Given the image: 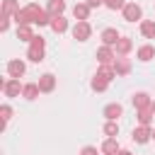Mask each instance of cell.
<instances>
[{"instance_id":"obj_1","label":"cell","mask_w":155,"mask_h":155,"mask_svg":"<svg viewBox=\"0 0 155 155\" xmlns=\"http://www.w3.org/2000/svg\"><path fill=\"white\" fill-rule=\"evenodd\" d=\"M15 22H17V27H22V24H39V27H44V24H51V15L44 7H39L36 2H29V5H24L15 15Z\"/></svg>"},{"instance_id":"obj_2","label":"cell","mask_w":155,"mask_h":155,"mask_svg":"<svg viewBox=\"0 0 155 155\" xmlns=\"http://www.w3.org/2000/svg\"><path fill=\"white\" fill-rule=\"evenodd\" d=\"M44 48H46V41H44V36H34V39L29 41L27 58H29L31 63H41V61H44Z\"/></svg>"},{"instance_id":"obj_3","label":"cell","mask_w":155,"mask_h":155,"mask_svg":"<svg viewBox=\"0 0 155 155\" xmlns=\"http://www.w3.org/2000/svg\"><path fill=\"white\" fill-rule=\"evenodd\" d=\"M97 61H99V65H114V61H116V53H114V48L102 44V46L97 48Z\"/></svg>"},{"instance_id":"obj_4","label":"cell","mask_w":155,"mask_h":155,"mask_svg":"<svg viewBox=\"0 0 155 155\" xmlns=\"http://www.w3.org/2000/svg\"><path fill=\"white\" fill-rule=\"evenodd\" d=\"M90 34H92L90 22H75V27H73V39H78V41H87Z\"/></svg>"},{"instance_id":"obj_5","label":"cell","mask_w":155,"mask_h":155,"mask_svg":"<svg viewBox=\"0 0 155 155\" xmlns=\"http://www.w3.org/2000/svg\"><path fill=\"white\" fill-rule=\"evenodd\" d=\"M24 70H27V65H24V61H19V58H12V61L7 63V75L15 78V80H19V78L24 75Z\"/></svg>"},{"instance_id":"obj_6","label":"cell","mask_w":155,"mask_h":155,"mask_svg":"<svg viewBox=\"0 0 155 155\" xmlns=\"http://www.w3.org/2000/svg\"><path fill=\"white\" fill-rule=\"evenodd\" d=\"M140 17H143L140 5H136V2H126V7H124V19H126V22H136V19H140Z\"/></svg>"},{"instance_id":"obj_7","label":"cell","mask_w":155,"mask_h":155,"mask_svg":"<svg viewBox=\"0 0 155 155\" xmlns=\"http://www.w3.org/2000/svg\"><path fill=\"white\" fill-rule=\"evenodd\" d=\"M131 138L143 145V143H148V140L153 138V128H150V126H138V128H133V136H131Z\"/></svg>"},{"instance_id":"obj_8","label":"cell","mask_w":155,"mask_h":155,"mask_svg":"<svg viewBox=\"0 0 155 155\" xmlns=\"http://www.w3.org/2000/svg\"><path fill=\"white\" fill-rule=\"evenodd\" d=\"M2 92H5V97H19V92H22L19 80H15V78L5 80V82H2Z\"/></svg>"},{"instance_id":"obj_9","label":"cell","mask_w":155,"mask_h":155,"mask_svg":"<svg viewBox=\"0 0 155 155\" xmlns=\"http://www.w3.org/2000/svg\"><path fill=\"white\" fill-rule=\"evenodd\" d=\"M131 102H133L136 111H138V109H148V107L153 104V99H150V94H148V92H136V94L131 97Z\"/></svg>"},{"instance_id":"obj_10","label":"cell","mask_w":155,"mask_h":155,"mask_svg":"<svg viewBox=\"0 0 155 155\" xmlns=\"http://www.w3.org/2000/svg\"><path fill=\"white\" fill-rule=\"evenodd\" d=\"M39 90H41V92H53V90H56V78H53L51 73H44V75L39 78Z\"/></svg>"},{"instance_id":"obj_11","label":"cell","mask_w":155,"mask_h":155,"mask_svg":"<svg viewBox=\"0 0 155 155\" xmlns=\"http://www.w3.org/2000/svg\"><path fill=\"white\" fill-rule=\"evenodd\" d=\"M90 10H92V7H90L87 2H78V5L73 7V15H75V19H78V22H87Z\"/></svg>"},{"instance_id":"obj_12","label":"cell","mask_w":155,"mask_h":155,"mask_svg":"<svg viewBox=\"0 0 155 155\" xmlns=\"http://www.w3.org/2000/svg\"><path fill=\"white\" fill-rule=\"evenodd\" d=\"M119 39H121V34H119L116 29H111V27L102 31V44H104V46H116Z\"/></svg>"},{"instance_id":"obj_13","label":"cell","mask_w":155,"mask_h":155,"mask_svg":"<svg viewBox=\"0 0 155 155\" xmlns=\"http://www.w3.org/2000/svg\"><path fill=\"white\" fill-rule=\"evenodd\" d=\"M138 126H150L153 124V116H155V111H153V104L148 107V109H138Z\"/></svg>"},{"instance_id":"obj_14","label":"cell","mask_w":155,"mask_h":155,"mask_svg":"<svg viewBox=\"0 0 155 155\" xmlns=\"http://www.w3.org/2000/svg\"><path fill=\"white\" fill-rule=\"evenodd\" d=\"M46 12H48L51 17H58V15H63V12H65V0H48V5H46Z\"/></svg>"},{"instance_id":"obj_15","label":"cell","mask_w":155,"mask_h":155,"mask_svg":"<svg viewBox=\"0 0 155 155\" xmlns=\"http://www.w3.org/2000/svg\"><path fill=\"white\" fill-rule=\"evenodd\" d=\"M56 34H63V31H68V19L63 17V15H58V17H51V24H48Z\"/></svg>"},{"instance_id":"obj_16","label":"cell","mask_w":155,"mask_h":155,"mask_svg":"<svg viewBox=\"0 0 155 155\" xmlns=\"http://www.w3.org/2000/svg\"><path fill=\"white\" fill-rule=\"evenodd\" d=\"M39 82H27V85H22V97L24 99H36L39 97Z\"/></svg>"},{"instance_id":"obj_17","label":"cell","mask_w":155,"mask_h":155,"mask_svg":"<svg viewBox=\"0 0 155 155\" xmlns=\"http://www.w3.org/2000/svg\"><path fill=\"white\" fill-rule=\"evenodd\" d=\"M121 114H124V107H121V104H107V107H104V116H107V121H116Z\"/></svg>"},{"instance_id":"obj_18","label":"cell","mask_w":155,"mask_h":155,"mask_svg":"<svg viewBox=\"0 0 155 155\" xmlns=\"http://www.w3.org/2000/svg\"><path fill=\"white\" fill-rule=\"evenodd\" d=\"M19 2L17 0H2V17H15L19 12Z\"/></svg>"},{"instance_id":"obj_19","label":"cell","mask_w":155,"mask_h":155,"mask_svg":"<svg viewBox=\"0 0 155 155\" xmlns=\"http://www.w3.org/2000/svg\"><path fill=\"white\" fill-rule=\"evenodd\" d=\"M114 70H116V75H128L131 73V63H128V58H116L114 61Z\"/></svg>"},{"instance_id":"obj_20","label":"cell","mask_w":155,"mask_h":155,"mask_svg":"<svg viewBox=\"0 0 155 155\" xmlns=\"http://www.w3.org/2000/svg\"><path fill=\"white\" fill-rule=\"evenodd\" d=\"M131 48H133V41H131L128 36H121V39L116 41V53H119V56H126Z\"/></svg>"},{"instance_id":"obj_21","label":"cell","mask_w":155,"mask_h":155,"mask_svg":"<svg viewBox=\"0 0 155 155\" xmlns=\"http://www.w3.org/2000/svg\"><path fill=\"white\" fill-rule=\"evenodd\" d=\"M153 58H155V48H153L150 44H145V46H140V48H138V61L148 63V61H153Z\"/></svg>"},{"instance_id":"obj_22","label":"cell","mask_w":155,"mask_h":155,"mask_svg":"<svg viewBox=\"0 0 155 155\" xmlns=\"http://www.w3.org/2000/svg\"><path fill=\"white\" fill-rule=\"evenodd\" d=\"M121 148H119V143H116V138H107L104 143H102V153L104 155H116Z\"/></svg>"},{"instance_id":"obj_23","label":"cell","mask_w":155,"mask_h":155,"mask_svg":"<svg viewBox=\"0 0 155 155\" xmlns=\"http://www.w3.org/2000/svg\"><path fill=\"white\" fill-rule=\"evenodd\" d=\"M17 39H19V41H31V39H34V31H31V27H29V24H22V27H17Z\"/></svg>"},{"instance_id":"obj_24","label":"cell","mask_w":155,"mask_h":155,"mask_svg":"<svg viewBox=\"0 0 155 155\" xmlns=\"http://www.w3.org/2000/svg\"><path fill=\"white\" fill-rule=\"evenodd\" d=\"M97 75H99V78H104L107 82H111V80L116 78V70H114V65H99Z\"/></svg>"},{"instance_id":"obj_25","label":"cell","mask_w":155,"mask_h":155,"mask_svg":"<svg viewBox=\"0 0 155 155\" xmlns=\"http://www.w3.org/2000/svg\"><path fill=\"white\" fill-rule=\"evenodd\" d=\"M140 34L145 39H155V22H150V19L140 22Z\"/></svg>"},{"instance_id":"obj_26","label":"cell","mask_w":155,"mask_h":155,"mask_svg":"<svg viewBox=\"0 0 155 155\" xmlns=\"http://www.w3.org/2000/svg\"><path fill=\"white\" fill-rule=\"evenodd\" d=\"M90 85H92V90H94V92H104V90H107V87H109V82H107V80H104V78H99V75H94V78H92V82H90Z\"/></svg>"},{"instance_id":"obj_27","label":"cell","mask_w":155,"mask_h":155,"mask_svg":"<svg viewBox=\"0 0 155 155\" xmlns=\"http://www.w3.org/2000/svg\"><path fill=\"white\" fill-rule=\"evenodd\" d=\"M104 133H107L109 138H116V136H119V124H116V121H107V124H104Z\"/></svg>"},{"instance_id":"obj_28","label":"cell","mask_w":155,"mask_h":155,"mask_svg":"<svg viewBox=\"0 0 155 155\" xmlns=\"http://www.w3.org/2000/svg\"><path fill=\"white\" fill-rule=\"evenodd\" d=\"M0 116H2V124H7V121L12 119V107H10V104H2V107H0Z\"/></svg>"},{"instance_id":"obj_29","label":"cell","mask_w":155,"mask_h":155,"mask_svg":"<svg viewBox=\"0 0 155 155\" xmlns=\"http://www.w3.org/2000/svg\"><path fill=\"white\" fill-rule=\"evenodd\" d=\"M104 5H107L109 10H124V7H126L124 0H104Z\"/></svg>"},{"instance_id":"obj_30","label":"cell","mask_w":155,"mask_h":155,"mask_svg":"<svg viewBox=\"0 0 155 155\" xmlns=\"http://www.w3.org/2000/svg\"><path fill=\"white\" fill-rule=\"evenodd\" d=\"M80 155H97V148H92V145H85V148L80 150Z\"/></svg>"},{"instance_id":"obj_31","label":"cell","mask_w":155,"mask_h":155,"mask_svg":"<svg viewBox=\"0 0 155 155\" xmlns=\"http://www.w3.org/2000/svg\"><path fill=\"white\" fill-rule=\"evenodd\" d=\"M87 5L90 7H99V5H104V0H87Z\"/></svg>"},{"instance_id":"obj_32","label":"cell","mask_w":155,"mask_h":155,"mask_svg":"<svg viewBox=\"0 0 155 155\" xmlns=\"http://www.w3.org/2000/svg\"><path fill=\"white\" fill-rule=\"evenodd\" d=\"M116 155H131V153H128V150H119Z\"/></svg>"},{"instance_id":"obj_33","label":"cell","mask_w":155,"mask_h":155,"mask_svg":"<svg viewBox=\"0 0 155 155\" xmlns=\"http://www.w3.org/2000/svg\"><path fill=\"white\" fill-rule=\"evenodd\" d=\"M153 140H155V128H153Z\"/></svg>"},{"instance_id":"obj_34","label":"cell","mask_w":155,"mask_h":155,"mask_svg":"<svg viewBox=\"0 0 155 155\" xmlns=\"http://www.w3.org/2000/svg\"><path fill=\"white\" fill-rule=\"evenodd\" d=\"M153 111H155V99H153Z\"/></svg>"}]
</instances>
